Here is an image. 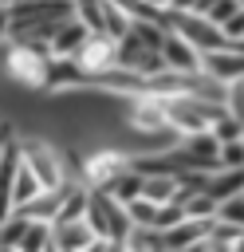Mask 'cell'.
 Returning <instances> with one entry per match:
<instances>
[{"instance_id":"cell-1","label":"cell","mask_w":244,"mask_h":252,"mask_svg":"<svg viewBox=\"0 0 244 252\" xmlns=\"http://www.w3.org/2000/svg\"><path fill=\"white\" fill-rule=\"evenodd\" d=\"M169 126L185 134H197V130H209L213 118L220 114V102H209V98H197V94H169Z\"/></svg>"},{"instance_id":"cell-2","label":"cell","mask_w":244,"mask_h":252,"mask_svg":"<svg viewBox=\"0 0 244 252\" xmlns=\"http://www.w3.org/2000/svg\"><path fill=\"white\" fill-rule=\"evenodd\" d=\"M173 28H177L193 47H201L205 55H209V51H220V47H232L228 32H224L213 16H205V12H173Z\"/></svg>"},{"instance_id":"cell-3","label":"cell","mask_w":244,"mask_h":252,"mask_svg":"<svg viewBox=\"0 0 244 252\" xmlns=\"http://www.w3.org/2000/svg\"><path fill=\"white\" fill-rule=\"evenodd\" d=\"M126 126L138 130V134H153V130H165L169 126V102L153 91H142L126 102Z\"/></svg>"},{"instance_id":"cell-4","label":"cell","mask_w":244,"mask_h":252,"mask_svg":"<svg viewBox=\"0 0 244 252\" xmlns=\"http://www.w3.org/2000/svg\"><path fill=\"white\" fill-rule=\"evenodd\" d=\"M98 232L87 217H55L51 220V252H91Z\"/></svg>"},{"instance_id":"cell-5","label":"cell","mask_w":244,"mask_h":252,"mask_svg":"<svg viewBox=\"0 0 244 252\" xmlns=\"http://www.w3.org/2000/svg\"><path fill=\"white\" fill-rule=\"evenodd\" d=\"M79 63H83V71L94 79L98 71H106V67H114L118 63V39L110 35V32H91V39L83 43V51L75 55Z\"/></svg>"},{"instance_id":"cell-6","label":"cell","mask_w":244,"mask_h":252,"mask_svg":"<svg viewBox=\"0 0 244 252\" xmlns=\"http://www.w3.org/2000/svg\"><path fill=\"white\" fill-rule=\"evenodd\" d=\"M161 55H165V63H169L173 71H185V75H193V71L205 67V51L193 47L177 28H169V35H165V43H161Z\"/></svg>"},{"instance_id":"cell-7","label":"cell","mask_w":244,"mask_h":252,"mask_svg":"<svg viewBox=\"0 0 244 252\" xmlns=\"http://www.w3.org/2000/svg\"><path fill=\"white\" fill-rule=\"evenodd\" d=\"M216 220V217H213ZM213 220H201V217H185L177 220L173 228H165V252H197L201 240L209 236V224Z\"/></svg>"},{"instance_id":"cell-8","label":"cell","mask_w":244,"mask_h":252,"mask_svg":"<svg viewBox=\"0 0 244 252\" xmlns=\"http://www.w3.org/2000/svg\"><path fill=\"white\" fill-rule=\"evenodd\" d=\"M43 189H47V185L39 181V173H35V169L28 165V158H24V165H20V169L12 173V181L4 185V209H24V205H28L35 193H43Z\"/></svg>"},{"instance_id":"cell-9","label":"cell","mask_w":244,"mask_h":252,"mask_svg":"<svg viewBox=\"0 0 244 252\" xmlns=\"http://www.w3.org/2000/svg\"><path fill=\"white\" fill-rule=\"evenodd\" d=\"M87 39H91V24H83L79 16H67L51 35V55H79Z\"/></svg>"},{"instance_id":"cell-10","label":"cell","mask_w":244,"mask_h":252,"mask_svg":"<svg viewBox=\"0 0 244 252\" xmlns=\"http://www.w3.org/2000/svg\"><path fill=\"white\" fill-rule=\"evenodd\" d=\"M205 71H213V75H216V79H224V83L240 79V75H244V47H240V43H232V47L209 51V55H205Z\"/></svg>"},{"instance_id":"cell-11","label":"cell","mask_w":244,"mask_h":252,"mask_svg":"<svg viewBox=\"0 0 244 252\" xmlns=\"http://www.w3.org/2000/svg\"><path fill=\"white\" fill-rule=\"evenodd\" d=\"M24 213H28L31 220H55V217L63 213V189H59V185H51V189L35 193V197L24 205Z\"/></svg>"},{"instance_id":"cell-12","label":"cell","mask_w":244,"mask_h":252,"mask_svg":"<svg viewBox=\"0 0 244 252\" xmlns=\"http://www.w3.org/2000/svg\"><path fill=\"white\" fill-rule=\"evenodd\" d=\"M209 193H213L216 201H228V197L244 193V169H228V165L213 169V173H209Z\"/></svg>"},{"instance_id":"cell-13","label":"cell","mask_w":244,"mask_h":252,"mask_svg":"<svg viewBox=\"0 0 244 252\" xmlns=\"http://www.w3.org/2000/svg\"><path fill=\"white\" fill-rule=\"evenodd\" d=\"M146 91H153V94H161V98H169V94H185V91H189V75H185V71H173V67H165V71L150 75Z\"/></svg>"},{"instance_id":"cell-14","label":"cell","mask_w":244,"mask_h":252,"mask_svg":"<svg viewBox=\"0 0 244 252\" xmlns=\"http://www.w3.org/2000/svg\"><path fill=\"white\" fill-rule=\"evenodd\" d=\"M181 205H185V213H189V217H201V220H213V217H220V201H216L209 189L181 197Z\"/></svg>"},{"instance_id":"cell-15","label":"cell","mask_w":244,"mask_h":252,"mask_svg":"<svg viewBox=\"0 0 244 252\" xmlns=\"http://www.w3.org/2000/svg\"><path fill=\"white\" fill-rule=\"evenodd\" d=\"M20 252H51V220H31Z\"/></svg>"},{"instance_id":"cell-16","label":"cell","mask_w":244,"mask_h":252,"mask_svg":"<svg viewBox=\"0 0 244 252\" xmlns=\"http://www.w3.org/2000/svg\"><path fill=\"white\" fill-rule=\"evenodd\" d=\"M75 16L91 24V32H106V0H71Z\"/></svg>"},{"instance_id":"cell-17","label":"cell","mask_w":244,"mask_h":252,"mask_svg":"<svg viewBox=\"0 0 244 252\" xmlns=\"http://www.w3.org/2000/svg\"><path fill=\"white\" fill-rule=\"evenodd\" d=\"M157 209H161V205L150 201L146 193L130 201V217H134V224H153V228H157Z\"/></svg>"},{"instance_id":"cell-18","label":"cell","mask_w":244,"mask_h":252,"mask_svg":"<svg viewBox=\"0 0 244 252\" xmlns=\"http://www.w3.org/2000/svg\"><path fill=\"white\" fill-rule=\"evenodd\" d=\"M220 165H228V169H244V138L220 142Z\"/></svg>"},{"instance_id":"cell-19","label":"cell","mask_w":244,"mask_h":252,"mask_svg":"<svg viewBox=\"0 0 244 252\" xmlns=\"http://www.w3.org/2000/svg\"><path fill=\"white\" fill-rule=\"evenodd\" d=\"M224 106H228V110H232L236 118H244V75L228 83V94H224Z\"/></svg>"},{"instance_id":"cell-20","label":"cell","mask_w":244,"mask_h":252,"mask_svg":"<svg viewBox=\"0 0 244 252\" xmlns=\"http://www.w3.org/2000/svg\"><path fill=\"white\" fill-rule=\"evenodd\" d=\"M220 217H224V220H236V224H244V193H236V197L220 201Z\"/></svg>"},{"instance_id":"cell-21","label":"cell","mask_w":244,"mask_h":252,"mask_svg":"<svg viewBox=\"0 0 244 252\" xmlns=\"http://www.w3.org/2000/svg\"><path fill=\"white\" fill-rule=\"evenodd\" d=\"M220 28L228 32V39H232V43H244V8H240V12H232Z\"/></svg>"},{"instance_id":"cell-22","label":"cell","mask_w":244,"mask_h":252,"mask_svg":"<svg viewBox=\"0 0 244 252\" xmlns=\"http://www.w3.org/2000/svg\"><path fill=\"white\" fill-rule=\"evenodd\" d=\"M169 12H205V0H169Z\"/></svg>"}]
</instances>
